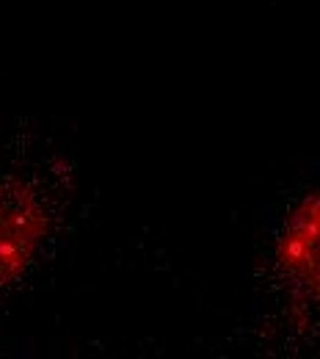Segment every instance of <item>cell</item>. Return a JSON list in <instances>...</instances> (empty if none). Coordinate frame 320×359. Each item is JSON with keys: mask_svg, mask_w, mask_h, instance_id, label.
I'll list each match as a JSON object with an SVG mask.
<instances>
[{"mask_svg": "<svg viewBox=\"0 0 320 359\" xmlns=\"http://www.w3.org/2000/svg\"><path fill=\"white\" fill-rule=\"evenodd\" d=\"M279 257L290 276L320 304V196L290 219Z\"/></svg>", "mask_w": 320, "mask_h": 359, "instance_id": "obj_2", "label": "cell"}, {"mask_svg": "<svg viewBox=\"0 0 320 359\" xmlns=\"http://www.w3.org/2000/svg\"><path fill=\"white\" fill-rule=\"evenodd\" d=\"M69 205L67 172L42 147H0V299L53 255Z\"/></svg>", "mask_w": 320, "mask_h": 359, "instance_id": "obj_1", "label": "cell"}]
</instances>
